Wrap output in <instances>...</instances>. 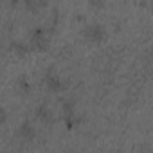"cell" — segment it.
Masks as SVG:
<instances>
[{"instance_id": "3", "label": "cell", "mask_w": 153, "mask_h": 153, "mask_svg": "<svg viewBox=\"0 0 153 153\" xmlns=\"http://www.w3.org/2000/svg\"><path fill=\"white\" fill-rule=\"evenodd\" d=\"M45 83H47V87H49L52 92H59V90H63V81L58 78L56 74H52V72H49V74H47Z\"/></svg>"}, {"instance_id": "8", "label": "cell", "mask_w": 153, "mask_h": 153, "mask_svg": "<svg viewBox=\"0 0 153 153\" xmlns=\"http://www.w3.org/2000/svg\"><path fill=\"white\" fill-rule=\"evenodd\" d=\"M90 6H92V7H97V9H101L105 4H103V0H90Z\"/></svg>"}, {"instance_id": "6", "label": "cell", "mask_w": 153, "mask_h": 153, "mask_svg": "<svg viewBox=\"0 0 153 153\" xmlns=\"http://www.w3.org/2000/svg\"><path fill=\"white\" fill-rule=\"evenodd\" d=\"M25 2V6L31 9V11H36V9H40L43 4H45V0H24Z\"/></svg>"}, {"instance_id": "2", "label": "cell", "mask_w": 153, "mask_h": 153, "mask_svg": "<svg viewBox=\"0 0 153 153\" xmlns=\"http://www.w3.org/2000/svg\"><path fill=\"white\" fill-rule=\"evenodd\" d=\"M85 38H88L90 42H101L105 38V27L99 24H92L85 29Z\"/></svg>"}, {"instance_id": "7", "label": "cell", "mask_w": 153, "mask_h": 153, "mask_svg": "<svg viewBox=\"0 0 153 153\" xmlns=\"http://www.w3.org/2000/svg\"><path fill=\"white\" fill-rule=\"evenodd\" d=\"M13 47L16 49V52H18V54H25V52H27V49H29L27 45H24V43H18V42H15V43H13Z\"/></svg>"}, {"instance_id": "5", "label": "cell", "mask_w": 153, "mask_h": 153, "mask_svg": "<svg viewBox=\"0 0 153 153\" xmlns=\"http://www.w3.org/2000/svg\"><path fill=\"white\" fill-rule=\"evenodd\" d=\"M36 115H38V119L43 121V123H51V121H52V115H51V112H49L45 106L36 108Z\"/></svg>"}, {"instance_id": "4", "label": "cell", "mask_w": 153, "mask_h": 153, "mask_svg": "<svg viewBox=\"0 0 153 153\" xmlns=\"http://www.w3.org/2000/svg\"><path fill=\"white\" fill-rule=\"evenodd\" d=\"M20 137L22 139H25V140H33L34 139V135H36V131H34V128L29 124V123H24L22 126H20Z\"/></svg>"}, {"instance_id": "1", "label": "cell", "mask_w": 153, "mask_h": 153, "mask_svg": "<svg viewBox=\"0 0 153 153\" xmlns=\"http://www.w3.org/2000/svg\"><path fill=\"white\" fill-rule=\"evenodd\" d=\"M47 43H49V40H47V34H45V31H43L42 27H38V29H34V31L31 33V45H33L34 49L42 51V49L47 47Z\"/></svg>"}, {"instance_id": "9", "label": "cell", "mask_w": 153, "mask_h": 153, "mask_svg": "<svg viewBox=\"0 0 153 153\" xmlns=\"http://www.w3.org/2000/svg\"><path fill=\"white\" fill-rule=\"evenodd\" d=\"M6 117H7L6 110H4V108H0V124H4V123H6Z\"/></svg>"}]
</instances>
